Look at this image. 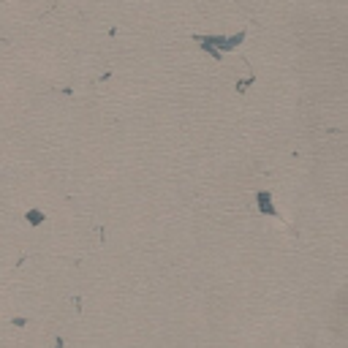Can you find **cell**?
I'll list each match as a JSON object with an SVG mask.
<instances>
[{
    "instance_id": "6da1fadb",
    "label": "cell",
    "mask_w": 348,
    "mask_h": 348,
    "mask_svg": "<svg viewBox=\"0 0 348 348\" xmlns=\"http://www.w3.org/2000/svg\"><path fill=\"white\" fill-rule=\"evenodd\" d=\"M256 207L261 215H267V218H278V207H275V201H272V193L270 191H258L256 193Z\"/></svg>"
},
{
    "instance_id": "7a4b0ae2",
    "label": "cell",
    "mask_w": 348,
    "mask_h": 348,
    "mask_svg": "<svg viewBox=\"0 0 348 348\" xmlns=\"http://www.w3.org/2000/svg\"><path fill=\"white\" fill-rule=\"evenodd\" d=\"M44 218H46V215H44V210H38V207H33V210H27V212H25V223H27V226H41V223H44Z\"/></svg>"
}]
</instances>
